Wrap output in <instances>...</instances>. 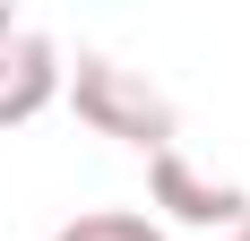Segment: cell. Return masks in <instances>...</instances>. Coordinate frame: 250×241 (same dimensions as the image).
Masks as SVG:
<instances>
[{"instance_id":"obj_2","label":"cell","mask_w":250,"mask_h":241,"mask_svg":"<svg viewBox=\"0 0 250 241\" xmlns=\"http://www.w3.org/2000/svg\"><path fill=\"white\" fill-rule=\"evenodd\" d=\"M61 43H52L35 18H18V9H0V129H18V120L52 112V95H61Z\"/></svg>"},{"instance_id":"obj_5","label":"cell","mask_w":250,"mask_h":241,"mask_svg":"<svg viewBox=\"0 0 250 241\" xmlns=\"http://www.w3.org/2000/svg\"><path fill=\"white\" fill-rule=\"evenodd\" d=\"M225 241H250V224H233V233H225Z\"/></svg>"},{"instance_id":"obj_3","label":"cell","mask_w":250,"mask_h":241,"mask_svg":"<svg viewBox=\"0 0 250 241\" xmlns=\"http://www.w3.org/2000/svg\"><path fill=\"white\" fill-rule=\"evenodd\" d=\"M147 164H155V207H173L181 224H250V198L225 190V181H199V172L181 164V146H164Z\"/></svg>"},{"instance_id":"obj_1","label":"cell","mask_w":250,"mask_h":241,"mask_svg":"<svg viewBox=\"0 0 250 241\" xmlns=\"http://www.w3.org/2000/svg\"><path fill=\"white\" fill-rule=\"evenodd\" d=\"M61 86H69L78 120H95L104 138L138 146V155H164V146H181V112L155 95L138 69L104 60V52H78V69H61Z\"/></svg>"},{"instance_id":"obj_4","label":"cell","mask_w":250,"mask_h":241,"mask_svg":"<svg viewBox=\"0 0 250 241\" xmlns=\"http://www.w3.org/2000/svg\"><path fill=\"white\" fill-rule=\"evenodd\" d=\"M52 241H164L147 216H129V207H95V216H69Z\"/></svg>"}]
</instances>
